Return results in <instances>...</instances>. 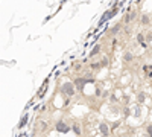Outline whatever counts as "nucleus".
I'll use <instances>...</instances> for the list:
<instances>
[{
	"instance_id": "nucleus-1",
	"label": "nucleus",
	"mask_w": 152,
	"mask_h": 137,
	"mask_svg": "<svg viewBox=\"0 0 152 137\" xmlns=\"http://www.w3.org/2000/svg\"><path fill=\"white\" fill-rule=\"evenodd\" d=\"M62 90H64L67 95H73V88H71L70 84H67V85H64V88H62Z\"/></svg>"
},
{
	"instance_id": "nucleus-2",
	"label": "nucleus",
	"mask_w": 152,
	"mask_h": 137,
	"mask_svg": "<svg viewBox=\"0 0 152 137\" xmlns=\"http://www.w3.org/2000/svg\"><path fill=\"white\" fill-rule=\"evenodd\" d=\"M100 130L104 131V132H108V128H106L105 125H102V126H100Z\"/></svg>"
}]
</instances>
